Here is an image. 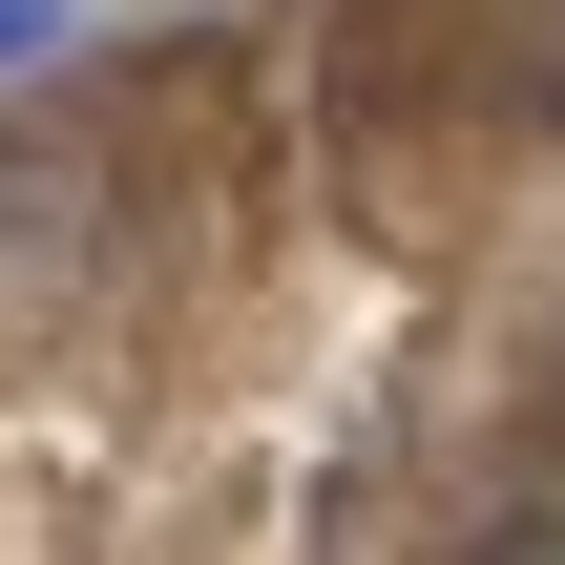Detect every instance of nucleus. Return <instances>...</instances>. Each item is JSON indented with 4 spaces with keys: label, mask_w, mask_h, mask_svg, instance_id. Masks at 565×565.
I'll use <instances>...</instances> for the list:
<instances>
[{
    "label": "nucleus",
    "mask_w": 565,
    "mask_h": 565,
    "mask_svg": "<svg viewBox=\"0 0 565 565\" xmlns=\"http://www.w3.org/2000/svg\"><path fill=\"white\" fill-rule=\"evenodd\" d=\"M42 294H84V189L0 168V315H42Z\"/></svg>",
    "instance_id": "obj_1"
},
{
    "label": "nucleus",
    "mask_w": 565,
    "mask_h": 565,
    "mask_svg": "<svg viewBox=\"0 0 565 565\" xmlns=\"http://www.w3.org/2000/svg\"><path fill=\"white\" fill-rule=\"evenodd\" d=\"M482 565H565V524H503V545H482Z\"/></svg>",
    "instance_id": "obj_3"
},
{
    "label": "nucleus",
    "mask_w": 565,
    "mask_h": 565,
    "mask_svg": "<svg viewBox=\"0 0 565 565\" xmlns=\"http://www.w3.org/2000/svg\"><path fill=\"white\" fill-rule=\"evenodd\" d=\"M63 21H84V0H0V63H42V42H63Z\"/></svg>",
    "instance_id": "obj_2"
}]
</instances>
